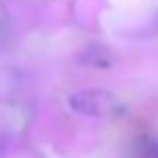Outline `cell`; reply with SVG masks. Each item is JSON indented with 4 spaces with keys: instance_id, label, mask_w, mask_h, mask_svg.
Masks as SVG:
<instances>
[{
    "instance_id": "obj_2",
    "label": "cell",
    "mask_w": 158,
    "mask_h": 158,
    "mask_svg": "<svg viewBox=\"0 0 158 158\" xmlns=\"http://www.w3.org/2000/svg\"><path fill=\"white\" fill-rule=\"evenodd\" d=\"M136 158H158V139H147L141 145Z\"/></svg>"
},
{
    "instance_id": "obj_1",
    "label": "cell",
    "mask_w": 158,
    "mask_h": 158,
    "mask_svg": "<svg viewBox=\"0 0 158 158\" xmlns=\"http://www.w3.org/2000/svg\"><path fill=\"white\" fill-rule=\"evenodd\" d=\"M69 106L78 113H85V115H93V117H106L110 115L119 104L117 100L106 93V91H80V93H74L69 98Z\"/></svg>"
}]
</instances>
